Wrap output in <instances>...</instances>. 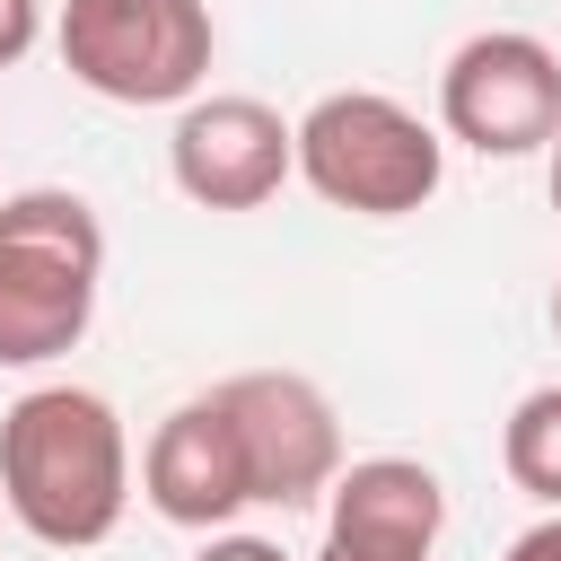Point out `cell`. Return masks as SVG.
I'll use <instances>...</instances> for the list:
<instances>
[{
  "label": "cell",
  "instance_id": "obj_8",
  "mask_svg": "<svg viewBox=\"0 0 561 561\" xmlns=\"http://www.w3.org/2000/svg\"><path fill=\"white\" fill-rule=\"evenodd\" d=\"M447 535V491L421 456H359L324 491L316 561H430Z\"/></svg>",
  "mask_w": 561,
  "mask_h": 561
},
{
  "label": "cell",
  "instance_id": "obj_13",
  "mask_svg": "<svg viewBox=\"0 0 561 561\" xmlns=\"http://www.w3.org/2000/svg\"><path fill=\"white\" fill-rule=\"evenodd\" d=\"M508 561H561V508H552V517H535V526L508 543Z\"/></svg>",
  "mask_w": 561,
  "mask_h": 561
},
{
  "label": "cell",
  "instance_id": "obj_9",
  "mask_svg": "<svg viewBox=\"0 0 561 561\" xmlns=\"http://www.w3.org/2000/svg\"><path fill=\"white\" fill-rule=\"evenodd\" d=\"M140 500L184 526V535H219L237 508H254V482H245V456H237V430L219 412V394H184L149 447H140Z\"/></svg>",
  "mask_w": 561,
  "mask_h": 561
},
{
  "label": "cell",
  "instance_id": "obj_14",
  "mask_svg": "<svg viewBox=\"0 0 561 561\" xmlns=\"http://www.w3.org/2000/svg\"><path fill=\"white\" fill-rule=\"evenodd\" d=\"M543 158H552V167H543V193H552V219H561V131L543 140Z\"/></svg>",
  "mask_w": 561,
  "mask_h": 561
},
{
  "label": "cell",
  "instance_id": "obj_5",
  "mask_svg": "<svg viewBox=\"0 0 561 561\" xmlns=\"http://www.w3.org/2000/svg\"><path fill=\"white\" fill-rule=\"evenodd\" d=\"M438 131L473 158H535L561 131V53L526 26H482L438 70Z\"/></svg>",
  "mask_w": 561,
  "mask_h": 561
},
{
  "label": "cell",
  "instance_id": "obj_11",
  "mask_svg": "<svg viewBox=\"0 0 561 561\" xmlns=\"http://www.w3.org/2000/svg\"><path fill=\"white\" fill-rule=\"evenodd\" d=\"M44 44V0H0V70H18Z\"/></svg>",
  "mask_w": 561,
  "mask_h": 561
},
{
  "label": "cell",
  "instance_id": "obj_10",
  "mask_svg": "<svg viewBox=\"0 0 561 561\" xmlns=\"http://www.w3.org/2000/svg\"><path fill=\"white\" fill-rule=\"evenodd\" d=\"M500 465H508V482H517L526 500L561 508V386L517 394V412H508V430H500Z\"/></svg>",
  "mask_w": 561,
  "mask_h": 561
},
{
  "label": "cell",
  "instance_id": "obj_12",
  "mask_svg": "<svg viewBox=\"0 0 561 561\" xmlns=\"http://www.w3.org/2000/svg\"><path fill=\"white\" fill-rule=\"evenodd\" d=\"M193 561H289V552H280L272 535H237V526H219V535H210Z\"/></svg>",
  "mask_w": 561,
  "mask_h": 561
},
{
  "label": "cell",
  "instance_id": "obj_3",
  "mask_svg": "<svg viewBox=\"0 0 561 561\" xmlns=\"http://www.w3.org/2000/svg\"><path fill=\"white\" fill-rule=\"evenodd\" d=\"M289 140H298V184L316 202L351 210V219H403L447 175V131L421 123L386 88H333V96H316L289 123Z\"/></svg>",
  "mask_w": 561,
  "mask_h": 561
},
{
  "label": "cell",
  "instance_id": "obj_7",
  "mask_svg": "<svg viewBox=\"0 0 561 561\" xmlns=\"http://www.w3.org/2000/svg\"><path fill=\"white\" fill-rule=\"evenodd\" d=\"M167 175L193 210H263L298 175V140L263 96H184L167 131Z\"/></svg>",
  "mask_w": 561,
  "mask_h": 561
},
{
  "label": "cell",
  "instance_id": "obj_1",
  "mask_svg": "<svg viewBox=\"0 0 561 561\" xmlns=\"http://www.w3.org/2000/svg\"><path fill=\"white\" fill-rule=\"evenodd\" d=\"M0 508L53 543V552H88L123 526L131 508V438L123 412L96 386H26L0 412Z\"/></svg>",
  "mask_w": 561,
  "mask_h": 561
},
{
  "label": "cell",
  "instance_id": "obj_6",
  "mask_svg": "<svg viewBox=\"0 0 561 561\" xmlns=\"http://www.w3.org/2000/svg\"><path fill=\"white\" fill-rule=\"evenodd\" d=\"M228 430H237V456H245V482H254V508H316L342 473V421H333V394L298 368H237L210 386Z\"/></svg>",
  "mask_w": 561,
  "mask_h": 561
},
{
  "label": "cell",
  "instance_id": "obj_4",
  "mask_svg": "<svg viewBox=\"0 0 561 561\" xmlns=\"http://www.w3.org/2000/svg\"><path fill=\"white\" fill-rule=\"evenodd\" d=\"M53 53L105 105H184L210 79L219 26L210 0H61Z\"/></svg>",
  "mask_w": 561,
  "mask_h": 561
},
{
  "label": "cell",
  "instance_id": "obj_2",
  "mask_svg": "<svg viewBox=\"0 0 561 561\" xmlns=\"http://www.w3.org/2000/svg\"><path fill=\"white\" fill-rule=\"evenodd\" d=\"M105 289V228L70 184L0 202V368H44L88 342Z\"/></svg>",
  "mask_w": 561,
  "mask_h": 561
},
{
  "label": "cell",
  "instance_id": "obj_15",
  "mask_svg": "<svg viewBox=\"0 0 561 561\" xmlns=\"http://www.w3.org/2000/svg\"><path fill=\"white\" fill-rule=\"evenodd\" d=\"M552 333H561V280H552Z\"/></svg>",
  "mask_w": 561,
  "mask_h": 561
}]
</instances>
